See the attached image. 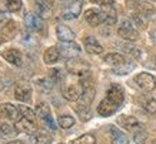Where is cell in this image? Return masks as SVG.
<instances>
[{
	"label": "cell",
	"instance_id": "26",
	"mask_svg": "<svg viewBox=\"0 0 156 144\" xmlns=\"http://www.w3.org/2000/svg\"><path fill=\"white\" fill-rule=\"evenodd\" d=\"M73 144H96V139L93 134H83L79 139H76Z\"/></svg>",
	"mask_w": 156,
	"mask_h": 144
},
{
	"label": "cell",
	"instance_id": "13",
	"mask_svg": "<svg viewBox=\"0 0 156 144\" xmlns=\"http://www.w3.org/2000/svg\"><path fill=\"white\" fill-rule=\"evenodd\" d=\"M119 123H120V125L125 127L126 130L133 131V133H136V131H139V130H142L143 129L142 124H140L135 117H130V116H122L120 118H119Z\"/></svg>",
	"mask_w": 156,
	"mask_h": 144
},
{
	"label": "cell",
	"instance_id": "7",
	"mask_svg": "<svg viewBox=\"0 0 156 144\" xmlns=\"http://www.w3.org/2000/svg\"><path fill=\"white\" fill-rule=\"evenodd\" d=\"M0 117H2V118H7V120H14V121L20 120L19 107L13 106V104H10V103L0 104Z\"/></svg>",
	"mask_w": 156,
	"mask_h": 144
},
{
	"label": "cell",
	"instance_id": "9",
	"mask_svg": "<svg viewBox=\"0 0 156 144\" xmlns=\"http://www.w3.org/2000/svg\"><path fill=\"white\" fill-rule=\"evenodd\" d=\"M85 19L90 26H99V24L105 23V13L98 9H89L86 10Z\"/></svg>",
	"mask_w": 156,
	"mask_h": 144
},
{
	"label": "cell",
	"instance_id": "14",
	"mask_svg": "<svg viewBox=\"0 0 156 144\" xmlns=\"http://www.w3.org/2000/svg\"><path fill=\"white\" fill-rule=\"evenodd\" d=\"M3 57H5L9 63H12V64H14V66H17V67H20V66L23 64L22 53H20L19 50H16V49H9V50L3 51Z\"/></svg>",
	"mask_w": 156,
	"mask_h": 144
},
{
	"label": "cell",
	"instance_id": "28",
	"mask_svg": "<svg viewBox=\"0 0 156 144\" xmlns=\"http://www.w3.org/2000/svg\"><path fill=\"white\" fill-rule=\"evenodd\" d=\"M19 111H20V116H23L24 118H29V120H33V121L36 118V114H34V111L30 107L19 106Z\"/></svg>",
	"mask_w": 156,
	"mask_h": 144
},
{
	"label": "cell",
	"instance_id": "23",
	"mask_svg": "<svg viewBox=\"0 0 156 144\" xmlns=\"http://www.w3.org/2000/svg\"><path fill=\"white\" fill-rule=\"evenodd\" d=\"M17 130L16 127H12V125L6 124V123H0V137L3 139H13L16 135Z\"/></svg>",
	"mask_w": 156,
	"mask_h": 144
},
{
	"label": "cell",
	"instance_id": "29",
	"mask_svg": "<svg viewBox=\"0 0 156 144\" xmlns=\"http://www.w3.org/2000/svg\"><path fill=\"white\" fill-rule=\"evenodd\" d=\"M6 7L10 12H17L22 7V0H5Z\"/></svg>",
	"mask_w": 156,
	"mask_h": 144
},
{
	"label": "cell",
	"instance_id": "30",
	"mask_svg": "<svg viewBox=\"0 0 156 144\" xmlns=\"http://www.w3.org/2000/svg\"><path fill=\"white\" fill-rule=\"evenodd\" d=\"M146 139H147V133L145 129L136 131V133H133V140H135L137 144H143L146 141Z\"/></svg>",
	"mask_w": 156,
	"mask_h": 144
},
{
	"label": "cell",
	"instance_id": "4",
	"mask_svg": "<svg viewBox=\"0 0 156 144\" xmlns=\"http://www.w3.org/2000/svg\"><path fill=\"white\" fill-rule=\"evenodd\" d=\"M23 22H24L26 29L30 30V32H40L43 29V17L37 13H33V12L24 14Z\"/></svg>",
	"mask_w": 156,
	"mask_h": 144
},
{
	"label": "cell",
	"instance_id": "11",
	"mask_svg": "<svg viewBox=\"0 0 156 144\" xmlns=\"http://www.w3.org/2000/svg\"><path fill=\"white\" fill-rule=\"evenodd\" d=\"M106 97L109 100H112L113 103H116L118 106H120L123 103V98H125V93H123V88L119 86V84H112L109 87L108 93H106Z\"/></svg>",
	"mask_w": 156,
	"mask_h": 144
},
{
	"label": "cell",
	"instance_id": "12",
	"mask_svg": "<svg viewBox=\"0 0 156 144\" xmlns=\"http://www.w3.org/2000/svg\"><path fill=\"white\" fill-rule=\"evenodd\" d=\"M14 97L20 101H29L32 97V88L26 83H19L14 86Z\"/></svg>",
	"mask_w": 156,
	"mask_h": 144
},
{
	"label": "cell",
	"instance_id": "16",
	"mask_svg": "<svg viewBox=\"0 0 156 144\" xmlns=\"http://www.w3.org/2000/svg\"><path fill=\"white\" fill-rule=\"evenodd\" d=\"M85 49L87 53H90V54H100V53L103 51L102 44H100L95 37H92V36L85 39Z\"/></svg>",
	"mask_w": 156,
	"mask_h": 144
},
{
	"label": "cell",
	"instance_id": "19",
	"mask_svg": "<svg viewBox=\"0 0 156 144\" xmlns=\"http://www.w3.org/2000/svg\"><path fill=\"white\" fill-rule=\"evenodd\" d=\"M110 139H112V144H129L128 135L113 125L110 127Z\"/></svg>",
	"mask_w": 156,
	"mask_h": 144
},
{
	"label": "cell",
	"instance_id": "38",
	"mask_svg": "<svg viewBox=\"0 0 156 144\" xmlns=\"http://www.w3.org/2000/svg\"><path fill=\"white\" fill-rule=\"evenodd\" d=\"M59 144H63V143H59Z\"/></svg>",
	"mask_w": 156,
	"mask_h": 144
},
{
	"label": "cell",
	"instance_id": "15",
	"mask_svg": "<svg viewBox=\"0 0 156 144\" xmlns=\"http://www.w3.org/2000/svg\"><path fill=\"white\" fill-rule=\"evenodd\" d=\"M67 69H69V71H70V74L80 76L82 73L87 71V66H86L82 60H75V59H70V60L67 61Z\"/></svg>",
	"mask_w": 156,
	"mask_h": 144
},
{
	"label": "cell",
	"instance_id": "1",
	"mask_svg": "<svg viewBox=\"0 0 156 144\" xmlns=\"http://www.w3.org/2000/svg\"><path fill=\"white\" fill-rule=\"evenodd\" d=\"M82 93H83V83H82L80 77L77 81H66L62 86V94L69 101H77L80 98Z\"/></svg>",
	"mask_w": 156,
	"mask_h": 144
},
{
	"label": "cell",
	"instance_id": "3",
	"mask_svg": "<svg viewBox=\"0 0 156 144\" xmlns=\"http://www.w3.org/2000/svg\"><path fill=\"white\" fill-rule=\"evenodd\" d=\"M118 33L120 37L125 39V40H128V42H136L137 39H139V32L133 27V24L130 23L129 20H125V22L120 24V27L118 29Z\"/></svg>",
	"mask_w": 156,
	"mask_h": 144
},
{
	"label": "cell",
	"instance_id": "2",
	"mask_svg": "<svg viewBox=\"0 0 156 144\" xmlns=\"http://www.w3.org/2000/svg\"><path fill=\"white\" fill-rule=\"evenodd\" d=\"M82 0H72L67 5H65L63 10H62V17L65 20H73L76 17H79L82 13Z\"/></svg>",
	"mask_w": 156,
	"mask_h": 144
},
{
	"label": "cell",
	"instance_id": "32",
	"mask_svg": "<svg viewBox=\"0 0 156 144\" xmlns=\"http://www.w3.org/2000/svg\"><path fill=\"white\" fill-rule=\"evenodd\" d=\"M52 83H53V81L48 77V79H40V80H39L37 86L42 88V90H44V91H49V90L52 88Z\"/></svg>",
	"mask_w": 156,
	"mask_h": 144
},
{
	"label": "cell",
	"instance_id": "24",
	"mask_svg": "<svg viewBox=\"0 0 156 144\" xmlns=\"http://www.w3.org/2000/svg\"><path fill=\"white\" fill-rule=\"evenodd\" d=\"M36 114L39 116V118L44 120L46 117L50 116V108H49V106L46 103H39L36 106Z\"/></svg>",
	"mask_w": 156,
	"mask_h": 144
},
{
	"label": "cell",
	"instance_id": "31",
	"mask_svg": "<svg viewBox=\"0 0 156 144\" xmlns=\"http://www.w3.org/2000/svg\"><path fill=\"white\" fill-rule=\"evenodd\" d=\"M49 79L52 80L53 83H57L62 80V74H60V70L59 69H52L49 70Z\"/></svg>",
	"mask_w": 156,
	"mask_h": 144
},
{
	"label": "cell",
	"instance_id": "20",
	"mask_svg": "<svg viewBox=\"0 0 156 144\" xmlns=\"http://www.w3.org/2000/svg\"><path fill=\"white\" fill-rule=\"evenodd\" d=\"M50 143H52V137L46 134V133H42V131H36L29 139V144H50Z\"/></svg>",
	"mask_w": 156,
	"mask_h": 144
},
{
	"label": "cell",
	"instance_id": "35",
	"mask_svg": "<svg viewBox=\"0 0 156 144\" xmlns=\"http://www.w3.org/2000/svg\"><path fill=\"white\" fill-rule=\"evenodd\" d=\"M151 37H152V42H153V43H155V44H156V29H155V30H153V32L151 33Z\"/></svg>",
	"mask_w": 156,
	"mask_h": 144
},
{
	"label": "cell",
	"instance_id": "18",
	"mask_svg": "<svg viewBox=\"0 0 156 144\" xmlns=\"http://www.w3.org/2000/svg\"><path fill=\"white\" fill-rule=\"evenodd\" d=\"M36 9L42 17H49L52 13V0H36Z\"/></svg>",
	"mask_w": 156,
	"mask_h": 144
},
{
	"label": "cell",
	"instance_id": "17",
	"mask_svg": "<svg viewBox=\"0 0 156 144\" xmlns=\"http://www.w3.org/2000/svg\"><path fill=\"white\" fill-rule=\"evenodd\" d=\"M56 36L60 42H73L75 40V33L63 24H59L56 27Z\"/></svg>",
	"mask_w": 156,
	"mask_h": 144
},
{
	"label": "cell",
	"instance_id": "37",
	"mask_svg": "<svg viewBox=\"0 0 156 144\" xmlns=\"http://www.w3.org/2000/svg\"><path fill=\"white\" fill-rule=\"evenodd\" d=\"M152 144H156V140H155V141H153V143H152Z\"/></svg>",
	"mask_w": 156,
	"mask_h": 144
},
{
	"label": "cell",
	"instance_id": "33",
	"mask_svg": "<svg viewBox=\"0 0 156 144\" xmlns=\"http://www.w3.org/2000/svg\"><path fill=\"white\" fill-rule=\"evenodd\" d=\"M145 110L151 114H155L156 113V100L155 98H149L146 103H145Z\"/></svg>",
	"mask_w": 156,
	"mask_h": 144
},
{
	"label": "cell",
	"instance_id": "5",
	"mask_svg": "<svg viewBox=\"0 0 156 144\" xmlns=\"http://www.w3.org/2000/svg\"><path fill=\"white\" fill-rule=\"evenodd\" d=\"M57 49H59V53L62 56L67 57V59H75L80 53V47H79V44H76L75 42H60Z\"/></svg>",
	"mask_w": 156,
	"mask_h": 144
},
{
	"label": "cell",
	"instance_id": "8",
	"mask_svg": "<svg viewBox=\"0 0 156 144\" xmlns=\"http://www.w3.org/2000/svg\"><path fill=\"white\" fill-rule=\"evenodd\" d=\"M14 127L16 130L20 131V133H26V134H34L37 131V125H36V121L29 120V118H20V120L14 121Z\"/></svg>",
	"mask_w": 156,
	"mask_h": 144
},
{
	"label": "cell",
	"instance_id": "10",
	"mask_svg": "<svg viewBox=\"0 0 156 144\" xmlns=\"http://www.w3.org/2000/svg\"><path fill=\"white\" fill-rule=\"evenodd\" d=\"M118 108H119V106L116 104V103H113L112 100H109V98L106 97L100 101L99 107H98V113L103 117H109V116H112Z\"/></svg>",
	"mask_w": 156,
	"mask_h": 144
},
{
	"label": "cell",
	"instance_id": "21",
	"mask_svg": "<svg viewBox=\"0 0 156 144\" xmlns=\"http://www.w3.org/2000/svg\"><path fill=\"white\" fill-rule=\"evenodd\" d=\"M60 57V53H59V49L57 47H49L48 50L44 51L43 54V61L46 64H55Z\"/></svg>",
	"mask_w": 156,
	"mask_h": 144
},
{
	"label": "cell",
	"instance_id": "36",
	"mask_svg": "<svg viewBox=\"0 0 156 144\" xmlns=\"http://www.w3.org/2000/svg\"><path fill=\"white\" fill-rule=\"evenodd\" d=\"M7 144H24L23 141H20V140H14V141H9Z\"/></svg>",
	"mask_w": 156,
	"mask_h": 144
},
{
	"label": "cell",
	"instance_id": "27",
	"mask_svg": "<svg viewBox=\"0 0 156 144\" xmlns=\"http://www.w3.org/2000/svg\"><path fill=\"white\" fill-rule=\"evenodd\" d=\"M133 69H135V64H132V63H123V64L115 67V73L116 74H128L129 71Z\"/></svg>",
	"mask_w": 156,
	"mask_h": 144
},
{
	"label": "cell",
	"instance_id": "22",
	"mask_svg": "<svg viewBox=\"0 0 156 144\" xmlns=\"http://www.w3.org/2000/svg\"><path fill=\"white\" fill-rule=\"evenodd\" d=\"M105 61L110 66H115V67L126 63V61H125V57H123L122 54H119V53H109V54H106V56H105Z\"/></svg>",
	"mask_w": 156,
	"mask_h": 144
},
{
	"label": "cell",
	"instance_id": "25",
	"mask_svg": "<svg viewBox=\"0 0 156 144\" xmlns=\"http://www.w3.org/2000/svg\"><path fill=\"white\" fill-rule=\"evenodd\" d=\"M57 123H59V125H60L62 129H70L72 125L75 124V118L72 116H60L59 117V120H57Z\"/></svg>",
	"mask_w": 156,
	"mask_h": 144
},
{
	"label": "cell",
	"instance_id": "34",
	"mask_svg": "<svg viewBox=\"0 0 156 144\" xmlns=\"http://www.w3.org/2000/svg\"><path fill=\"white\" fill-rule=\"evenodd\" d=\"M16 32V23H13V22H9V23L5 26V33L7 34V36H12V32Z\"/></svg>",
	"mask_w": 156,
	"mask_h": 144
},
{
	"label": "cell",
	"instance_id": "6",
	"mask_svg": "<svg viewBox=\"0 0 156 144\" xmlns=\"http://www.w3.org/2000/svg\"><path fill=\"white\" fill-rule=\"evenodd\" d=\"M135 83L137 84V87H140L142 90L146 91H152L156 87V79L151 73H140L135 77Z\"/></svg>",
	"mask_w": 156,
	"mask_h": 144
}]
</instances>
